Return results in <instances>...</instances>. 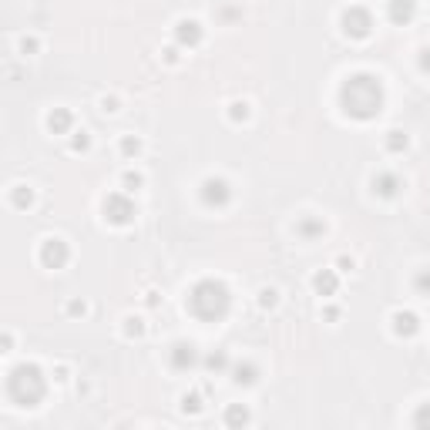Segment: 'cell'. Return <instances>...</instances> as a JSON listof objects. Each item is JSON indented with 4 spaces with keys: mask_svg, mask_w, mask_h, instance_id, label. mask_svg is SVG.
Instances as JSON below:
<instances>
[{
    "mask_svg": "<svg viewBox=\"0 0 430 430\" xmlns=\"http://www.w3.org/2000/svg\"><path fill=\"white\" fill-rule=\"evenodd\" d=\"M383 104H387V91L377 74H370V71H357L340 85V108L346 118L373 121L383 111Z\"/></svg>",
    "mask_w": 430,
    "mask_h": 430,
    "instance_id": "6da1fadb",
    "label": "cell"
},
{
    "mask_svg": "<svg viewBox=\"0 0 430 430\" xmlns=\"http://www.w3.org/2000/svg\"><path fill=\"white\" fill-rule=\"evenodd\" d=\"M185 310L199 323H222L232 310V293L222 279H199L185 296Z\"/></svg>",
    "mask_w": 430,
    "mask_h": 430,
    "instance_id": "7a4b0ae2",
    "label": "cell"
},
{
    "mask_svg": "<svg viewBox=\"0 0 430 430\" xmlns=\"http://www.w3.org/2000/svg\"><path fill=\"white\" fill-rule=\"evenodd\" d=\"M7 400L14 403V407H27V410H34L37 403L48 396V377H44V370L37 366V363H17L10 373H7Z\"/></svg>",
    "mask_w": 430,
    "mask_h": 430,
    "instance_id": "3957f363",
    "label": "cell"
},
{
    "mask_svg": "<svg viewBox=\"0 0 430 430\" xmlns=\"http://www.w3.org/2000/svg\"><path fill=\"white\" fill-rule=\"evenodd\" d=\"M138 219V206L135 199H131V192H111L108 199H104V222L108 225H131Z\"/></svg>",
    "mask_w": 430,
    "mask_h": 430,
    "instance_id": "277c9868",
    "label": "cell"
},
{
    "mask_svg": "<svg viewBox=\"0 0 430 430\" xmlns=\"http://www.w3.org/2000/svg\"><path fill=\"white\" fill-rule=\"evenodd\" d=\"M340 24H343V34L350 41H366V37L373 34V14L366 7H360V3L357 7H346Z\"/></svg>",
    "mask_w": 430,
    "mask_h": 430,
    "instance_id": "5b68a950",
    "label": "cell"
},
{
    "mask_svg": "<svg viewBox=\"0 0 430 430\" xmlns=\"http://www.w3.org/2000/svg\"><path fill=\"white\" fill-rule=\"evenodd\" d=\"M37 259H41V266H44V269H64V266L71 262V245L61 239V236H51V239L41 242Z\"/></svg>",
    "mask_w": 430,
    "mask_h": 430,
    "instance_id": "8992f818",
    "label": "cell"
},
{
    "mask_svg": "<svg viewBox=\"0 0 430 430\" xmlns=\"http://www.w3.org/2000/svg\"><path fill=\"white\" fill-rule=\"evenodd\" d=\"M199 199H202L206 208H225L232 202V185L225 178H219V175H208L202 182V189H199Z\"/></svg>",
    "mask_w": 430,
    "mask_h": 430,
    "instance_id": "52a82bcc",
    "label": "cell"
},
{
    "mask_svg": "<svg viewBox=\"0 0 430 430\" xmlns=\"http://www.w3.org/2000/svg\"><path fill=\"white\" fill-rule=\"evenodd\" d=\"M199 363H202V357H199V346L195 343H189V340L172 343V350H169V366H172L175 373H189Z\"/></svg>",
    "mask_w": 430,
    "mask_h": 430,
    "instance_id": "ba28073f",
    "label": "cell"
},
{
    "mask_svg": "<svg viewBox=\"0 0 430 430\" xmlns=\"http://www.w3.org/2000/svg\"><path fill=\"white\" fill-rule=\"evenodd\" d=\"M172 37H175L178 48H199L202 37H206V27H202L195 17H182V20H175Z\"/></svg>",
    "mask_w": 430,
    "mask_h": 430,
    "instance_id": "9c48e42d",
    "label": "cell"
},
{
    "mask_svg": "<svg viewBox=\"0 0 430 430\" xmlns=\"http://www.w3.org/2000/svg\"><path fill=\"white\" fill-rule=\"evenodd\" d=\"M390 329H394V336H400V340H413L420 333V316L410 310H396L390 316Z\"/></svg>",
    "mask_w": 430,
    "mask_h": 430,
    "instance_id": "30bf717a",
    "label": "cell"
},
{
    "mask_svg": "<svg viewBox=\"0 0 430 430\" xmlns=\"http://www.w3.org/2000/svg\"><path fill=\"white\" fill-rule=\"evenodd\" d=\"M417 17V0H387V20L396 27H407Z\"/></svg>",
    "mask_w": 430,
    "mask_h": 430,
    "instance_id": "8fae6325",
    "label": "cell"
},
{
    "mask_svg": "<svg viewBox=\"0 0 430 430\" xmlns=\"http://www.w3.org/2000/svg\"><path fill=\"white\" fill-rule=\"evenodd\" d=\"M370 185H373V195H380V199H396L403 189V178L396 172H377Z\"/></svg>",
    "mask_w": 430,
    "mask_h": 430,
    "instance_id": "7c38bea8",
    "label": "cell"
},
{
    "mask_svg": "<svg viewBox=\"0 0 430 430\" xmlns=\"http://www.w3.org/2000/svg\"><path fill=\"white\" fill-rule=\"evenodd\" d=\"M313 293L323 296V299L340 293V275H336V269H316L313 273Z\"/></svg>",
    "mask_w": 430,
    "mask_h": 430,
    "instance_id": "4fadbf2b",
    "label": "cell"
},
{
    "mask_svg": "<svg viewBox=\"0 0 430 430\" xmlns=\"http://www.w3.org/2000/svg\"><path fill=\"white\" fill-rule=\"evenodd\" d=\"M323 232H327V222H323V219H316V215H303V219L296 222V236H299L303 242L323 239Z\"/></svg>",
    "mask_w": 430,
    "mask_h": 430,
    "instance_id": "5bb4252c",
    "label": "cell"
},
{
    "mask_svg": "<svg viewBox=\"0 0 430 430\" xmlns=\"http://www.w3.org/2000/svg\"><path fill=\"white\" fill-rule=\"evenodd\" d=\"M71 128H74L71 108H51V111H48V131H51V135H68Z\"/></svg>",
    "mask_w": 430,
    "mask_h": 430,
    "instance_id": "9a60e30c",
    "label": "cell"
},
{
    "mask_svg": "<svg viewBox=\"0 0 430 430\" xmlns=\"http://www.w3.org/2000/svg\"><path fill=\"white\" fill-rule=\"evenodd\" d=\"M232 383H236V387H256L259 383V366L256 363H249V360L232 363Z\"/></svg>",
    "mask_w": 430,
    "mask_h": 430,
    "instance_id": "2e32d148",
    "label": "cell"
},
{
    "mask_svg": "<svg viewBox=\"0 0 430 430\" xmlns=\"http://www.w3.org/2000/svg\"><path fill=\"white\" fill-rule=\"evenodd\" d=\"M407 145H410V138H407V131H400V128L387 131V138H383V148H387L390 155H403Z\"/></svg>",
    "mask_w": 430,
    "mask_h": 430,
    "instance_id": "e0dca14e",
    "label": "cell"
},
{
    "mask_svg": "<svg viewBox=\"0 0 430 430\" xmlns=\"http://www.w3.org/2000/svg\"><path fill=\"white\" fill-rule=\"evenodd\" d=\"M225 427H245L249 424V410L242 407V403H232V407H225Z\"/></svg>",
    "mask_w": 430,
    "mask_h": 430,
    "instance_id": "ac0fdd59",
    "label": "cell"
},
{
    "mask_svg": "<svg viewBox=\"0 0 430 430\" xmlns=\"http://www.w3.org/2000/svg\"><path fill=\"white\" fill-rule=\"evenodd\" d=\"M206 370H212V373H222V370H232V360H229V353L225 350H215V353H208L206 360Z\"/></svg>",
    "mask_w": 430,
    "mask_h": 430,
    "instance_id": "d6986e66",
    "label": "cell"
},
{
    "mask_svg": "<svg viewBox=\"0 0 430 430\" xmlns=\"http://www.w3.org/2000/svg\"><path fill=\"white\" fill-rule=\"evenodd\" d=\"M10 206L14 208H31L34 206V192L27 189V185H14V192H10Z\"/></svg>",
    "mask_w": 430,
    "mask_h": 430,
    "instance_id": "ffe728a7",
    "label": "cell"
},
{
    "mask_svg": "<svg viewBox=\"0 0 430 430\" xmlns=\"http://www.w3.org/2000/svg\"><path fill=\"white\" fill-rule=\"evenodd\" d=\"M121 333H124L128 340H141V336H145V320H141V316H124Z\"/></svg>",
    "mask_w": 430,
    "mask_h": 430,
    "instance_id": "44dd1931",
    "label": "cell"
},
{
    "mask_svg": "<svg viewBox=\"0 0 430 430\" xmlns=\"http://www.w3.org/2000/svg\"><path fill=\"white\" fill-rule=\"evenodd\" d=\"M178 407H182V413H202L206 400H202V394H182Z\"/></svg>",
    "mask_w": 430,
    "mask_h": 430,
    "instance_id": "7402d4cb",
    "label": "cell"
},
{
    "mask_svg": "<svg viewBox=\"0 0 430 430\" xmlns=\"http://www.w3.org/2000/svg\"><path fill=\"white\" fill-rule=\"evenodd\" d=\"M121 155H124V158H138V155H141V138H135V135L121 138Z\"/></svg>",
    "mask_w": 430,
    "mask_h": 430,
    "instance_id": "603a6c76",
    "label": "cell"
},
{
    "mask_svg": "<svg viewBox=\"0 0 430 430\" xmlns=\"http://www.w3.org/2000/svg\"><path fill=\"white\" fill-rule=\"evenodd\" d=\"M229 121H232V124L249 121V104H245V101H232V104H229Z\"/></svg>",
    "mask_w": 430,
    "mask_h": 430,
    "instance_id": "cb8c5ba5",
    "label": "cell"
},
{
    "mask_svg": "<svg viewBox=\"0 0 430 430\" xmlns=\"http://www.w3.org/2000/svg\"><path fill=\"white\" fill-rule=\"evenodd\" d=\"M87 148H91V135H87V131H74V135H71V152H74V155H85Z\"/></svg>",
    "mask_w": 430,
    "mask_h": 430,
    "instance_id": "d4e9b609",
    "label": "cell"
},
{
    "mask_svg": "<svg viewBox=\"0 0 430 430\" xmlns=\"http://www.w3.org/2000/svg\"><path fill=\"white\" fill-rule=\"evenodd\" d=\"M259 306H262V310H275V306H279V289H273V286L259 289Z\"/></svg>",
    "mask_w": 430,
    "mask_h": 430,
    "instance_id": "484cf974",
    "label": "cell"
},
{
    "mask_svg": "<svg viewBox=\"0 0 430 430\" xmlns=\"http://www.w3.org/2000/svg\"><path fill=\"white\" fill-rule=\"evenodd\" d=\"M141 185H145V175L141 172H124L121 175V189L124 192H138Z\"/></svg>",
    "mask_w": 430,
    "mask_h": 430,
    "instance_id": "4316f807",
    "label": "cell"
},
{
    "mask_svg": "<svg viewBox=\"0 0 430 430\" xmlns=\"http://www.w3.org/2000/svg\"><path fill=\"white\" fill-rule=\"evenodd\" d=\"M413 427L430 430V400H427V403H420V407L413 410Z\"/></svg>",
    "mask_w": 430,
    "mask_h": 430,
    "instance_id": "83f0119b",
    "label": "cell"
},
{
    "mask_svg": "<svg viewBox=\"0 0 430 430\" xmlns=\"http://www.w3.org/2000/svg\"><path fill=\"white\" fill-rule=\"evenodd\" d=\"M413 289L420 296H430V269H420V273L413 275Z\"/></svg>",
    "mask_w": 430,
    "mask_h": 430,
    "instance_id": "f1b7e54d",
    "label": "cell"
},
{
    "mask_svg": "<svg viewBox=\"0 0 430 430\" xmlns=\"http://www.w3.org/2000/svg\"><path fill=\"white\" fill-rule=\"evenodd\" d=\"M37 48H41L37 37H20V54H37Z\"/></svg>",
    "mask_w": 430,
    "mask_h": 430,
    "instance_id": "f546056e",
    "label": "cell"
},
{
    "mask_svg": "<svg viewBox=\"0 0 430 430\" xmlns=\"http://www.w3.org/2000/svg\"><path fill=\"white\" fill-rule=\"evenodd\" d=\"M85 313H87L85 299H71V303H68V316H85Z\"/></svg>",
    "mask_w": 430,
    "mask_h": 430,
    "instance_id": "4dcf8cb0",
    "label": "cell"
},
{
    "mask_svg": "<svg viewBox=\"0 0 430 430\" xmlns=\"http://www.w3.org/2000/svg\"><path fill=\"white\" fill-rule=\"evenodd\" d=\"M101 111L115 115V111H118V98H101Z\"/></svg>",
    "mask_w": 430,
    "mask_h": 430,
    "instance_id": "1f68e13d",
    "label": "cell"
},
{
    "mask_svg": "<svg viewBox=\"0 0 430 430\" xmlns=\"http://www.w3.org/2000/svg\"><path fill=\"white\" fill-rule=\"evenodd\" d=\"M420 71H424V74H430V44L420 51Z\"/></svg>",
    "mask_w": 430,
    "mask_h": 430,
    "instance_id": "d6a6232c",
    "label": "cell"
},
{
    "mask_svg": "<svg viewBox=\"0 0 430 430\" xmlns=\"http://www.w3.org/2000/svg\"><path fill=\"white\" fill-rule=\"evenodd\" d=\"M336 269H340V273H350V269H353V259L340 256V259H336Z\"/></svg>",
    "mask_w": 430,
    "mask_h": 430,
    "instance_id": "836d02e7",
    "label": "cell"
},
{
    "mask_svg": "<svg viewBox=\"0 0 430 430\" xmlns=\"http://www.w3.org/2000/svg\"><path fill=\"white\" fill-rule=\"evenodd\" d=\"M165 61H169V64H178V44H175V48H165Z\"/></svg>",
    "mask_w": 430,
    "mask_h": 430,
    "instance_id": "e575fe53",
    "label": "cell"
},
{
    "mask_svg": "<svg viewBox=\"0 0 430 430\" xmlns=\"http://www.w3.org/2000/svg\"><path fill=\"white\" fill-rule=\"evenodd\" d=\"M323 320L336 323V320H340V310H336V306H327V310H323Z\"/></svg>",
    "mask_w": 430,
    "mask_h": 430,
    "instance_id": "d590c367",
    "label": "cell"
},
{
    "mask_svg": "<svg viewBox=\"0 0 430 430\" xmlns=\"http://www.w3.org/2000/svg\"><path fill=\"white\" fill-rule=\"evenodd\" d=\"M68 377H71V370H68V366H57V370H54V380H61V383H64Z\"/></svg>",
    "mask_w": 430,
    "mask_h": 430,
    "instance_id": "8d00e7d4",
    "label": "cell"
}]
</instances>
